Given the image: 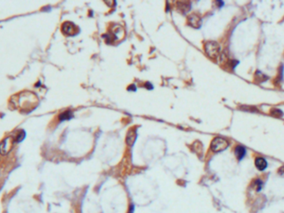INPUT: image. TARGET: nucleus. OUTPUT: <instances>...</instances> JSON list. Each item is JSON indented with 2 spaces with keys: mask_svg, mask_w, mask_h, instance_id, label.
<instances>
[{
  "mask_svg": "<svg viewBox=\"0 0 284 213\" xmlns=\"http://www.w3.org/2000/svg\"><path fill=\"white\" fill-rule=\"evenodd\" d=\"M217 4H220V5H219V7H222V6H223V2H221V1H217Z\"/></svg>",
  "mask_w": 284,
  "mask_h": 213,
  "instance_id": "nucleus-19",
  "label": "nucleus"
},
{
  "mask_svg": "<svg viewBox=\"0 0 284 213\" xmlns=\"http://www.w3.org/2000/svg\"><path fill=\"white\" fill-rule=\"evenodd\" d=\"M15 97L18 98V99L12 98V102L14 103L16 107L20 106L22 109L26 108V112H28L27 109H29V111L32 110L33 107L35 108V106L37 103V98L36 97V95L32 93L26 92V93L16 95Z\"/></svg>",
  "mask_w": 284,
  "mask_h": 213,
  "instance_id": "nucleus-1",
  "label": "nucleus"
},
{
  "mask_svg": "<svg viewBox=\"0 0 284 213\" xmlns=\"http://www.w3.org/2000/svg\"><path fill=\"white\" fill-rule=\"evenodd\" d=\"M235 155L237 157V158L238 161H241L242 159L244 158L246 155V149H245L244 147H243V146H237L236 148H235Z\"/></svg>",
  "mask_w": 284,
  "mask_h": 213,
  "instance_id": "nucleus-9",
  "label": "nucleus"
},
{
  "mask_svg": "<svg viewBox=\"0 0 284 213\" xmlns=\"http://www.w3.org/2000/svg\"><path fill=\"white\" fill-rule=\"evenodd\" d=\"M145 86H146V88H148V89H149V88H150V89H152V88H153V87H152V85H151V83H145Z\"/></svg>",
  "mask_w": 284,
  "mask_h": 213,
  "instance_id": "nucleus-18",
  "label": "nucleus"
},
{
  "mask_svg": "<svg viewBox=\"0 0 284 213\" xmlns=\"http://www.w3.org/2000/svg\"><path fill=\"white\" fill-rule=\"evenodd\" d=\"M271 115L276 117H281L283 116V112H282L280 109L274 108L271 110Z\"/></svg>",
  "mask_w": 284,
  "mask_h": 213,
  "instance_id": "nucleus-13",
  "label": "nucleus"
},
{
  "mask_svg": "<svg viewBox=\"0 0 284 213\" xmlns=\"http://www.w3.org/2000/svg\"><path fill=\"white\" fill-rule=\"evenodd\" d=\"M268 78L265 75V74H263V72H261L260 71H257L255 73V80L257 82H259V83H263V82H265L267 81Z\"/></svg>",
  "mask_w": 284,
  "mask_h": 213,
  "instance_id": "nucleus-11",
  "label": "nucleus"
},
{
  "mask_svg": "<svg viewBox=\"0 0 284 213\" xmlns=\"http://www.w3.org/2000/svg\"><path fill=\"white\" fill-rule=\"evenodd\" d=\"M205 49L206 54L212 59H216L220 55V47L219 44L214 41H209L205 45Z\"/></svg>",
  "mask_w": 284,
  "mask_h": 213,
  "instance_id": "nucleus-2",
  "label": "nucleus"
},
{
  "mask_svg": "<svg viewBox=\"0 0 284 213\" xmlns=\"http://www.w3.org/2000/svg\"><path fill=\"white\" fill-rule=\"evenodd\" d=\"M61 31L67 34V35H75L78 33L79 29H77V27L71 22H66L62 24Z\"/></svg>",
  "mask_w": 284,
  "mask_h": 213,
  "instance_id": "nucleus-5",
  "label": "nucleus"
},
{
  "mask_svg": "<svg viewBox=\"0 0 284 213\" xmlns=\"http://www.w3.org/2000/svg\"><path fill=\"white\" fill-rule=\"evenodd\" d=\"M136 134L132 132H128L127 135V138H126V141H127V144L129 146H132L134 144V142L136 141Z\"/></svg>",
  "mask_w": 284,
  "mask_h": 213,
  "instance_id": "nucleus-12",
  "label": "nucleus"
},
{
  "mask_svg": "<svg viewBox=\"0 0 284 213\" xmlns=\"http://www.w3.org/2000/svg\"><path fill=\"white\" fill-rule=\"evenodd\" d=\"M255 166L260 171H263V170H265L267 168L268 163H267V161L263 157H257L255 159Z\"/></svg>",
  "mask_w": 284,
  "mask_h": 213,
  "instance_id": "nucleus-7",
  "label": "nucleus"
},
{
  "mask_svg": "<svg viewBox=\"0 0 284 213\" xmlns=\"http://www.w3.org/2000/svg\"><path fill=\"white\" fill-rule=\"evenodd\" d=\"M72 117H73V113H72V111H70V110H67V111H65V112H61V114L59 115V120H60L61 122L72 119Z\"/></svg>",
  "mask_w": 284,
  "mask_h": 213,
  "instance_id": "nucleus-10",
  "label": "nucleus"
},
{
  "mask_svg": "<svg viewBox=\"0 0 284 213\" xmlns=\"http://www.w3.org/2000/svg\"><path fill=\"white\" fill-rule=\"evenodd\" d=\"M188 23L190 26H192L193 28L199 29L201 26V18L198 14H190L188 17Z\"/></svg>",
  "mask_w": 284,
  "mask_h": 213,
  "instance_id": "nucleus-6",
  "label": "nucleus"
},
{
  "mask_svg": "<svg viewBox=\"0 0 284 213\" xmlns=\"http://www.w3.org/2000/svg\"><path fill=\"white\" fill-rule=\"evenodd\" d=\"M13 142H14V140L12 137L5 138L0 144V153L2 155H6L8 152H11V150L13 149Z\"/></svg>",
  "mask_w": 284,
  "mask_h": 213,
  "instance_id": "nucleus-4",
  "label": "nucleus"
},
{
  "mask_svg": "<svg viewBox=\"0 0 284 213\" xmlns=\"http://www.w3.org/2000/svg\"><path fill=\"white\" fill-rule=\"evenodd\" d=\"M254 185H255L256 191H261V189H262V186H263V182H262L261 181L259 180V179L256 180L255 182H254Z\"/></svg>",
  "mask_w": 284,
  "mask_h": 213,
  "instance_id": "nucleus-15",
  "label": "nucleus"
},
{
  "mask_svg": "<svg viewBox=\"0 0 284 213\" xmlns=\"http://www.w3.org/2000/svg\"><path fill=\"white\" fill-rule=\"evenodd\" d=\"M177 8L181 13L185 14L190 10V3H189V2H177Z\"/></svg>",
  "mask_w": 284,
  "mask_h": 213,
  "instance_id": "nucleus-8",
  "label": "nucleus"
},
{
  "mask_svg": "<svg viewBox=\"0 0 284 213\" xmlns=\"http://www.w3.org/2000/svg\"><path fill=\"white\" fill-rule=\"evenodd\" d=\"M278 173L280 174L281 176H283V177H284V166H282V167H281L280 169L278 170Z\"/></svg>",
  "mask_w": 284,
  "mask_h": 213,
  "instance_id": "nucleus-16",
  "label": "nucleus"
},
{
  "mask_svg": "<svg viewBox=\"0 0 284 213\" xmlns=\"http://www.w3.org/2000/svg\"><path fill=\"white\" fill-rule=\"evenodd\" d=\"M229 147V141L223 137H215L211 142L210 148L214 152H220L224 151Z\"/></svg>",
  "mask_w": 284,
  "mask_h": 213,
  "instance_id": "nucleus-3",
  "label": "nucleus"
},
{
  "mask_svg": "<svg viewBox=\"0 0 284 213\" xmlns=\"http://www.w3.org/2000/svg\"><path fill=\"white\" fill-rule=\"evenodd\" d=\"M128 90L129 91H136V87L135 85H130L129 87H128Z\"/></svg>",
  "mask_w": 284,
  "mask_h": 213,
  "instance_id": "nucleus-17",
  "label": "nucleus"
},
{
  "mask_svg": "<svg viewBox=\"0 0 284 213\" xmlns=\"http://www.w3.org/2000/svg\"><path fill=\"white\" fill-rule=\"evenodd\" d=\"M26 136V132L22 130L21 131V132L18 134V136L16 137V139H15V141H22L23 139H24V137Z\"/></svg>",
  "mask_w": 284,
  "mask_h": 213,
  "instance_id": "nucleus-14",
  "label": "nucleus"
}]
</instances>
